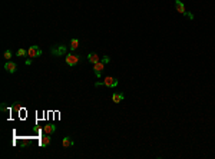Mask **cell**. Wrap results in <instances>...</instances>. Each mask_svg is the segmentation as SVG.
Masks as SVG:
<instances>
[{"label": "cell", "mask_w": 215, "mask_h": 159, "mask_svg": "<svg viewBox=\"0 0 215 159\" xmlns=\"http://www.w3.org/2000/svg\"><path fill=\"white\" fill-rule=\"evenodd\" d=\"M50 53L53 54V56H66L67 54V49H66V46L64 44H54L50 47Z\"/></svg>", "instance_id": "obj_1"}, {"label": "cell", "mask_w": 215, "mask_h": 159, "mask_svg": "<svg viewBox=\"0 0 215 159\" xmlns=\"http://www.w3.org/2000/svg\"><path fill=\"white\" fill-rule=\"evenodd\" d=\"M79 63V56L75 54V53H67L66 54V64L67 66H70V67H73L76 64Z\"/></svg>", "instance_id": "obj_2"}, {"label": "cell", "mask_w": 215, "mask_h": 159, "mask_svg": "<svg viewBox=\"0 0 215 159\" xmlns=\"http://www.w3.org/2000/svg\"><path fill=\"white\" fill-rule=\"evenodd\" d=\"M42 53H43L42 49H40L39 46H30L29 50H27V56H29V57H39Z\"/></svg>", "instance_id": "obj_3"}, {"label": "cell", "mask_w": 215, "mask_h": 159, "mask_svg": "<svg viewBox=\"0 0 215 159\" xmlns=\"http://www.w3.org/2000/svg\"><path fill=\"white\" fill-rule=\"evenodd\" d=\"M118 83H119L118 79L116 77H110V76L105 77V80H103V85L106 86V87H116Z\"/></svg>", "instance_id": "obj_4"}, {"label": "cell", "mask_w": 215, "mask_h": 159, "mask_svg": "<svg viewBox=\"0 0 215 159\" xmlns=\"http://www.w3.org/2000/svg\"><path fill=\"white\" fill-rule=\"evenodd\" d=\"M103 69H105V63H102L100 60H99L97 63L93 64V70H95L96 77H100V74H102V72H103Z\"/></svg>", "instance_id": "obj_5"}, {"label": "cell", "mask_w": 215, "mask_h": 159, "mask_svg": "<svg viewBox=\"0 0 215 159\" xmlns=\"http://www.w3.org/2000/svg\"><path fill=\"white\" fill-rule=\"evenodd\" d=\"M4 69H6L9 73H14V72L17 70V64L14 63V62H11V60H7V62L4 63Z\"/></svg>", "instance_id": "obj_6"}, {"label": "cell", "mask_w": 215, "mask_h": 159, "mask_svg": "<svg viewBox=\"0 0 215 159\" xmlns=\"http://www.w3.org/2000/svg\"><path fill=\"white\" fill-rule=\"evenodd\" d=\"M175 9H176V11H179L181 14H185V13H186V10H185V4H183L181 0H175Z\"/></svg>", "instance_id": "obj_7"}, {"label": "cell", "mask_w": 215, "mask_h": 159, "mask_svg": "<svg viewBox=\"0 0 215 159\" xmlns=\"http://www.w3.org/2000/svg\"><path fill=\"white\" fill-rule=\"evenodd\" d=\"M87 60H89V63L95 64L100 60V57L97 56V53H89V54H87Z\"/></svg>", "instance_id": "obj_8"}, {"label": "cell", "mask_w": 215, "mask_h": 159, "mask_svg": "<svg viewBox=\"0 0 215 159\" xmlns=\"http://www.w3.org/2000/svg\"><path fill=\"white\" fill-rule=\"evenodd\" d=\"M123 99H125V95H123V93H119V92H116V93H113V95H112V100H113V103H120Z\"/></svg>", "instance_id": "obj_9"}, {"label": "cell", "mask_w": 215, "mask_h": 159, "mask_svg": "<svg viewBox=\"0 0 215 159\" xmlns=\"http://www.w3.org/2000/svg\"><path fill=\"white\" fill-rule=\"evenodd\" d=\"M43 132L47 133V135H52V133L56 132V126H54V125H44V126H43Z\"/></svg>", "instance_id": "obj_10"}, {"label": "cell", "mask_w": 215, "mask_h": 159, "mask_svg": "<svg viewBox=\"0 0 215 159\" xmlns=\"http://www.w3.org/2000/svg\"><path fill=\"white\" fill-rule=\"evenodd\" d=\"M40 145H42L43 148L44 146H49L50 145V135H44V136H42V139H40Z\"/></svg>", "instance_id": "obj_11"}, {"label": "cell", "mask_w": 215, "mask_h": 159, "mask_svg": "<svg viewBox=\"0 0 215 159\" xmlns=\"http://www.w3.org/2000/svg\"><path fill=\"white\" fill-rule=\"evenodd\" d=\"M62 145H63V148H70V146H73V140L70 136H66L62 140Z\"/></svg>", "instance_id": "obj_12"}, {"label": "cell", "mask_w": 215, "mask_h": 159, "mask_svg": "<svg viewBox=\"0 0 215 159\" xmlns=\"http://www.w3.org/2000/svg\"><path fill=\"white\" fill-rule=\"evenodd\" d=\"M77 47H79V40H77V39H72V40H70V50L73 52V50H76Z\"/></svg>", "instance_id": "obj_13"}, {"label": "cell", "mask_w": 215, "mask_h": 159, "mask_svg": "<svg viewBox=\"0 0 215 159\" xmlns=\"http://www.w3.org/2000/svg\"><path fill=\"white\" fill-rule=\"evenodd\" d=\"M16 54H17L19 57H23V56H26V54H27V50H24V49H19V50L16 52Z\"/></svg>", "instance_id": "obj_14"}, {"label": "cell", "mask_w": 215, "mask_h": 159, "mask_svg": "<svg viewBox=\"0 0 215 159\" xmlns=\"http://www.w3.org/2000/svg\"><path fill=\"white\" fill-rule=\"evenodd\" d=\"M4 59H6V60H10L11 59V52L10 50H6V52H4Z\"/></svg>", "instance_id": "obj_15"}, {"label": "cell", "mask_w": 215, "mask_h": 159, "mask_svg": "<svg viewBox=\"0 0 215 159\" xmlns=\"http://www.w3.org/2000/svg\"><path fill=\"white\" fill-rule=\"evenodd\" d=\"M100 62H102V63H109V62H110V57H109V56H103V57H102V59H100Z\"/></svg>", "instance_id": "obj_16"}, {"label": "cell", "mask_w": 215, "mask_h": 159, "mask_svg": "<svg viewBox=\"0 0 215 159\" xmlns=\"http://www.w3.org/2000/svg\"><path fill=\"white\" fill-rule=\"evenodd\" d=\"M185 16H186L188 19H191V20H194V14H192V13H188V11H186V13H185Z\"/></svg>", "instance_id": "obj_17"}, {"label": "cell", "mask_w": 215, "mask_h": 159, "mask_svg": "<svg viewBox=\"0 0 215 159\" xmlns=\"http://www.w3.org/2000/svg\"><path fill=\"white\" fill-rule=\"evenodd\" d=\"M95 86H105V85H103V82H96Z\"/></svg>", "instance_id": "obj_18"}, {"label": "cell", "mask_w": 215, "mask_h": 159, "mask_svg": "<svg viewBox=\"0 0 215 159\" xmlns=\"http://www.w3.org/2000/svg\"><path fill=\"white\" fill-rule=\"evenodd\" d=\"M7 109V106L4 105V103H1V110H6Z\"/></svg>", "instance_id": "obj_19"}, {"label": "cell", "mask_w": 215, "mask_h": 159, "mask_svg": "<svg viewBox=\"0 0 215 159\" xmlns=\"http://www.w3.org/2000/svg\"><path fill=\"white\" fill-rule=\"evenodd\" d=\"M32 63V59H27V60H26V64H27V66H29V64Z\"/></svg>", "instance_id": "obj_20"}]
</instances>
